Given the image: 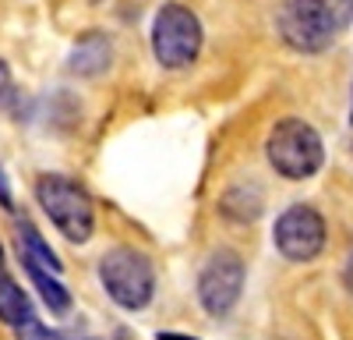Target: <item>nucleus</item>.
Instances as JSON below:
<instances>
[{
    "instance_id": "obj_1",
    "label": "nucleus",
    "mask_w": 353,
    "mask_h": 340,
    "mask_svg": "<svg viewBox=\"0 0 353 340\" xmlns=\"http://www.w3.org/2000/svg\"><path fill=\"white\" fill-rule=\"evenodd\" d=\"M353 25V0H290L279 15L283 39L301 53L329 50Z\"/></svg>"
},
{
    "instance_id": "obj_2",
    "label": "nucleus",
    "mask_w": 353,
    "mask_h": 340,
    "mask_svg": "<svg viewBox=\"0 0 353 340\" xmlns=\"http://www.w3.org/2000/svg\"><path fill=\"white\" fill-rule=\"evenodd\" d=\"M265 153L276 174L290 178V181H304L311 174H318L321 163H325V146H321V135L301 121V117H286L272 128L269 142H265Z\"/></svg>"
},
{
    "instance_id": "obj_3",
    "label": "nucleus",
    "mask_w": 353,
    "mask_h": 340,
    "mask_svg": "<svg viewBox=\"0 0 353 340\" xmlns=\"http://www.w3.org/2000/svg\"><path fill=\"white\" fill-rule=\"evenodd\" d=\"M36 195H39V206L46 209V216L53 220V227L71 245H81L92 238L96 209H92V198H88V191L81 185H74L64 174H43L36 181Z\"/></svg>"
},
{
    "instance_id": "obj_4",
    "label": "nucleus",
    "mask_w": 353,
    "mask_h": 340,
    "mask_svg": "<svg viewBox=\"0 0 353 340\" xmlns=\"http://www.w3.org/2000/svg\"><path fill=\"white\" fill-rule=\"evenodd\" d=\"M99 280L106 294L128 308V312H138L152 301V291H156V270L152 263L145 259L141 252L121 245V248H110L103 259H99Z\"/></svg>"
},
{
    "instance_id": "obj_5",
    "label": "nucleus",
    "mask_w": 353,
    "mask_h": 340,
    "mask_svg": "<svg viewBox=\"0 0 353 340\" xmlns=\"http://www.w3.org/2000/svg\"><path fill=\"white\" fill-rule=\"evenodd\" d=\"M152 50L163 68H188L201 50V21L184 4H163L152 21Z\"/></svg>"
},
{
    "instance_id": "obj_6",
    "label": "nucleus",
    "mask_w": 353,
    "mask_h": 340,
    "mask_svg": "<svg viewBox=\"0 0 353 340\" xmlns=\"http://www.w3.org/2000/svg\"><path fill=\"white\" fill-rule=\"evenodd\" d=\"M244 291V263L233 248H216L198 273V298L209 316H226L241 301Z\"/></svg>"
},
{
    "instance_id": "obj_7",
    "label": "nucleus",
    "mask_w": 353,
    "mask_h": 340,
    "mask_svg": "<svg viewBox=\"0 0 353 340\" xmlns=\"http://www.w3.org/2000/svg\"><path fill=\"white\" fill-rule=\"evenodd\" d=\"M272 241L283 259L311 263L325 248V220L311 206H290L272 227Z\"/></svg>"
},
{
    "instance_id": "obj_8",
    "label": "nucleus",
    "mask_w": 353,
    "mask_h": 340,
    "mask_svg": "<svg viewBox=\"0 0 353 340\" xmlns=\"http://www.w3.org/2000/svg\"><path fill=\"white\" fill-rule=\"evenodd\" d=\"M110 57H113L110 39L99 36V32H88V36H81V39L74 43V50H71V71L92 78V75H99V71L110 68Z\"/></svg>"
},
{
    "instance_id": "obj_9",
    "label": "nucleus",
    "mask_w": 353,
    "mask_h": 340,
    "mask_svg": "<svg viewBox=\"0 0 353 340\" xmlns=\"http://www.w3.org/2000/svg\"><path fill=\"white\" fill-rule=\"evenodd\" d=\"M21 266H25V273H28V276H32L39 298L57 312V316H64V312L71 308V294L64 291V283L57 280V276H50V270H46V266H39L36 259H28V255H21Z\"/></svg>"
},
{
    "instance_id": "obj_10",
    "label": "nucleus",
    "mask_w": 353,
    "mask_h": 340,
    "mask_svg": "<svg viewBox=\"0 0 353 340\" xmlns=\"http://www.w3.org/2000/svg\"><path fill=\"white\" fill-rule=\"evenodd\" d=\"M32 316V301H28V294L18 287V283L11 276L0 273V323H11V326H21Z\"/></svg>"
},
{
    "instance_id": "obj_11",
    "label": "nucleus",
    "mask_w": 353,
    "mask_h": 340,
    "mask_svg": "<svg viewBox=\"0 0 353 340\" xmlns=\"http://www.w3.org/2000/svg\"><path fill=\"white\" fill-rule=\"evenodd\" d=\"M18 238H21V255H28V259H36L39 266H46V270H53V273H61V259L50 252V245L39 238V231L28 220H21V227H18Z\"/></svg>"
},
{
    "instance_id": "obj_12",
    "label": "nucleus",
    "mask_w": 353,
    "mask_h": 340,
    "mask_svg": "<svg viewBox=\"0 0 353 340\" xmlns=\"http://www.w3.org/2000/svg\"><path fill=\"white\" fill-rule=\"evenodd\" d=\"M18 340H64V333H57V330H46L39 319H28L18 326Z\"/></svg>"
},
{
    "instance_id": "obj_13",
    "label": "nucleus",
    "mask_w": 353,
    "mask_h": 340,
    "mask_svg": "<svg viewBox=\"0 0 353 340\" xmlns=\"http://www.w3.org/2000/svg\"><path fill=\"white\" fill-rule=\"evenodd\" d=\"M8 82H11V71H8V64H4V61H0V96H4Z\"/></svg>"
},
{
    "instance_id": "obj_14",
    "label": "nucleus",
    "mask_w": 353,
    "mask_h": 340,
    "mask_svg": "<svg viewBox=\"0 0 353 340\" xmlns=\"http://www.w3.org/2000/svg\"><path fill=\"white\" fill-rule=\"evenodd\" d=\"M159 340H191V337H181V333H159Z\"/></svg>"
},
{
    "instance_id": "obj_15",
    "label": "nucleus",
    "mask_w": 353,
    "mask_h": 340,
    "mask_svg": "<svg viewBox=\"0 0 353 340\" xmlns=\"http://www.w3.org/2000/svg\"><path fill=\"white\" fill-rule=\"evenodd\" d=\"M0 270H4V248H0Z\"/></svg>"
},
{
    "instance_id": "obj_16",
    "label": "nucleus",
    "mask_w": 353,
    "mask_h": 340,
    "mask_svg": "<svg viewBox=\"0 0 353 340\" xmlns=\"http://www.w3.org/2000/svg\"><path fill=\"white\" fill-rule=\"evenodd\" d=\"M64 340H71V337H64ZM81 340H85V337H81Z\"/></svg>"
}]
</instances>
